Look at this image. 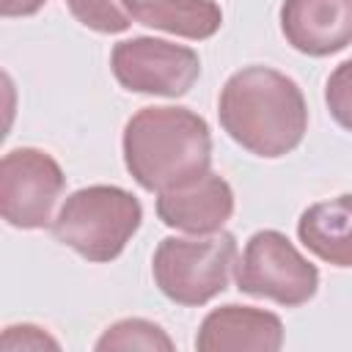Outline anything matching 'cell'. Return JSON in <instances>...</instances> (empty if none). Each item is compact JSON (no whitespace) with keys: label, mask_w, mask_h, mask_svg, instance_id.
<instances>
[{"label":"cell","mask_w":352,"mask_h":352,"mask_svg":"<svg viewBox=\"0 0 352 352\" xmlns=\"http://www.w3.org/2000/svg\"><path fill=\"white\" fill-rule=\"evenodd\" d=\"M217 116L234 143L267 160L294 151L308 129L300 85L270 66L234 72L220 91Z\"/></svg>","instance_id":"obj_1"},{"label":"cell","mask_w":352,"mask_h":352,"mask_svg":"<svg viewBox=\"0 0 352 352\" xmlns=\"http://www.w3.org/2000/svg\"><path fill=\"white\" fill-rule=\"evenodd\" d=\"M124 162L148 192L190 184L212 165L209 124L190 107H143L124 126Z\"/></svg>","instance_id":"obj_2"},{"label":"cell","mask_w":352,"mask_h":352,"mask_svg":"<svg viewBox=\"0 0 352 352\" xmlns=\"http://www.w3.org/2000/svg\"><path fill=\"white\" fill-rule=\"evenodd\" d=\"M140 201L116 184H91L72 192L52 220L58 242L88 261H113L140 228Z\"/></svg>","instance_id":"obj_3"},{"label":"cell","mask_w":352,"mask_h":352,"mask_svg":"<svg viewBox=\"0 0 352 352\" xmlns=\"http://www.w3.org/2000/svg\"><path fill=\"white\" fill-rule=\"evenodd\" d=\"M236 261V239L228 231L204 234L201 239L165 236L154 250V283L179 305H204L228 286Z\"/></svg>","instance_id":"obj_4"},{"label":"cell","mask_w":352,"mask_h":352,"mask_svg":"<svg viewBox=\"0 0 352 352\" xmlns=\"http://www.w3.org/2000/svg\"><path fill=\"white\" fill-rule=\"evenodd\" d=\"M236 289L278 305H302L319 289V270L275 228L256 231L236 264Z\"/></svg>","instance_id":"obj_5"},{"label":"cell","mask_w":352,"mask_h":352,"mask_svg":"<svg viewBox=\"0 0 352 352\" xmlns=\"http://www.w3.org/2000/svg\"><path fill=\"white\" fill-rule=\"evenodd\" d=\"M66 187V176L52 154L41 148H14L0 160V214L16 228H44Z\"/></svg>","instance_id":"obj_6"},{"label":"cell","mask_w":352,"mask_h":352,"mask_svg":"<svg viewBox=\"0 0 352 352\" xmlns=\"http://www.w3.org/2000/svg\"><path fill=\"white\" fill-rule=\"evenodd\" d=\"M110 66L126 91L154 96H184L201 74L195 50L151 36L118 41L113 47Z\"/></svg>","instance_id":"obj_7"},{"label":"cell","mask_w":352,"mask_h":352,"mask_svg":"<svg viewBox=\"0 0 352 352\" xmlns=\"http://www.w3.org/2000/svg\"><path fill=\"white\" fill-rule=\"evenodd\" d=\"M280 30L302 55H333L352 44V0H283Z\"/></svg>","instance_id":"obj_8"},{"label":"cell","mask_w":352,"mask_h":352,"mask_svg":"<svg viewBox=\"0 0 352 352\" xmlns=\"http://www.w3.org/2000/svg\"><path fill=\"white\" fill-rule=\"evenodd\" d=\"M157 214L165 226L187 234H217L234 214V190L223 176L206 170L190 184L162 190Z\"/></svg>","instance_id":"obj_9"},{"label":"cell","mask_w":352,"mask_h":352,"mask_svg":"<svg viewBox=\"0 0 352 352\" xmlns=\"http://www.w3.org/2000/svg\"><path fill=\"white\" fill-rule=\"evenodd\" d=\"M283 346V322L253 305H223L204 316L195 349L201 352H278Z\"/></svg>","instance_id":"obj_10"},{"label":"cell","mask_w":352,"mask_h":352,"mask_svg":"<svg viewBox=\"0 0 352 352\" xmlns=\"http://www.w3.org/2000/svg\"><path fill=\"white\" fill-rule=\"evenodd\" d=\"M300 242L333 267H352V192L308 206L297 220Z\"/></svg>","instance_id":"obj_11"},{"label":"cell","mask_w":352,"mask_h":352,"mask_svg":"<svg viewBox=\"0 0 352 352\" xmlns=\"http://www.w3.org/2000/svg\"><path fill=\"white\" fill-rule=\"evenodd\" d=\"M126 14L146 25L182 38H209L223 25V11L214 0H121Z\"/></svg>","instance_id":"obj_12"},{"label":"cell","mask_w":352,"mask_h":352,"mask_svg":"<svg viewBox=\"0 0 352 352\" xmlns=\"http://www.w3.org/2000/svg\"><path fill=\"white\" fill-rule=\"evenodd\" d=\"M126 349L173 352V341L160 324L146 319H121L110 324L96 341V352H126Z\"/></svg>","instance_id":"obj_13"},{"label":"cell","mask_w":352,"mask_h":352,"mask_svg":"<svg viewBox=\"0 0 352 352\" xmlns=\"http://www.w3.org/2000/svg\"><path fill=\"white\" fill-rule=\"evenodd\" d=\"M66 3L77 22L99 33H124L132 22V16L124 14L116 0H66Z\"/></svg>","instance_id":"obj_14"},{"label":"cell","mask_w":352,"mask_h":352,"mask_svg":"<svg viewBox=\"0 0 352 352\" xmlns=\"http://www.w3.org/2000/svg\"><path fill=\"white\" fill-rule=\"evenodd\" d=\"M324 102L336 124L352 132V58L338 63L336 72L327 77Z\"/></svg>","instance_id":"obj_15"},{"label":"cell","mask_w":352,"mask_h":352,"mask_svg":"<svg viewBox=\"0 0 352 352\" xmlns=\"http://www.w3.org/2000/svg\"><path fill=\"white\" fill-rule=\"evenodd\" d=\"M0 346L6 352H14V349H44V346L60 349V344L52 336H47L41 327H36V324H11V327H6Z\"/></svg>","instance_id":"obj_16"},{"label":"cell","mask_w":352,"mask_h":352,"mask_svg":"<svg viewBox=\"0 0 352 352\" xmlns=\"http://www.w3.org/2000/svg\"><path fill=\"white\" fill-rule=\"evenodd\" d=\"M44 3L47 0H0V14L3 16H30Z\"/></svg>","instance_id":"obj_17"}]
</instances>
